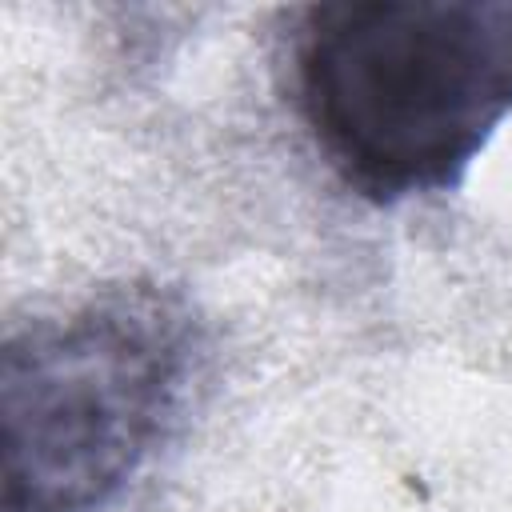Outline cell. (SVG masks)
<instances>
[{"mask_svg":"<svg viewBox=\"0 0 512 512\" xmlns=\"http://www.w3.org/2000/svg\"><path fill=\"white\" fill-rule=\"evenodd\" d=\"M292 104L372 204L448 192L512 116V0H328L288 36Z\"/></svg>","mask_w":512,"mask_h":512,"instance_id":"cell-1","label":"cell"},{"mask_svg":"<svg viewBox=\"0 0 512 512\" xmlns=\"http://www.w3.org/2000/svg\"><path fill=\"white\" fill-rule=\"evenodd\" d=\"M200 328L184 292L104 288L0 352V512H100L168 436Z\"/></svg>","mask_w":512,"mask_h":512,"instance_id":"cell-2","label":"cell"}]
</instances>
